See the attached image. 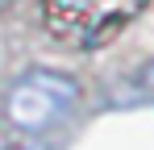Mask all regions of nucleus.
<instances>
[{
	"mask_svg": "<svg viewBox=\"0 0 154 150\" xmlns=\"http://www.w3.org/2000/svg\"><path fill=\"white\" fill-rule=\"evenodd\" d=\"M142 0H46V17L63 38L75 42H100L112 33Z\"/></svg>",
	"mask_w": 154,
	"mask_h": 150,
	"instance_id": "nucleus-2",
	"label": "nucleus"
},
{
	"mask_svg": "<svg viewBox=\"0 0 154 150\" xmlns=\"http://www.w3.org/2000/svg\"><path fill=\"white\" fill-rule=\"evenodd\" d=\"M146 79H150V83H154V67H150V71H146Z\"/></svg>",
	"mask_w": 154,
	"mask_h": 150,
	"instance_id": "nucleus-3",
	"label": "nucleus"
},
{
	"mask_svg": "<svg viewBox=\"0 0 154 150\" xmlns=\"http://www.w3.org/2000/svg\"><path fill=\"white\" fill-rule=\"evenodd\" d=\"M0 150H4V142H0Z\"/></svg>",
	"mask_w": 154,
	"mask_h": 150,
	"instance_id": "nucleus-4",
	"label": "nucleus"
},
{
	"mask_svg": "<svg viewBox=\"0 0 154 150\" xmlns=\"http://www.w3.org/2000/svg\"><path fill=\"white\" fill-rule=\"evenodd\" d=\"M79 96V83L71 75H58V71H29L13 83L8 92V117L17 129L25 133H42L58 125L71 108H75Z\"/></svg>",
	"mask_w": 154,
	"mask_h": 150,
	"instance_id": "nucleus-1",
	"label": "nucleus"
}]
</instances>
